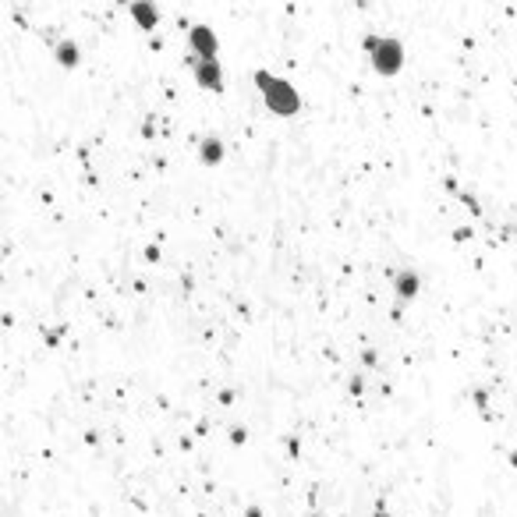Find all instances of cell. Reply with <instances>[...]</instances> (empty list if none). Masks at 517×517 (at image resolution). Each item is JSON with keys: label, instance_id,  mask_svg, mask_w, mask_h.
Wrapping results in <instances>:
<instances>
[{"label": "cell", "instance_id": "cell-5", "mask_svg": "<svg viewBox=\"0 0 517 517\" xmlns=\"http://www.w3.org/2000/svg\"><path fill=\"white\" fill-rule=\"evenodd\" d=\"M131 14H135V22L142 29H153L156 25V8H153V0H135L131 4Z\"/></svg>", "mask_w": 517, "mask_h": 517}, {"label": "cell", "instance_id": "cell-6", "mask_svg": "<svg viewBox=\"0 0 517 517\" xmlns=\"http://www.w3.org/2000/svg\"><path fill=\"white\" fill-rule=\"evenodd\" d=\"M57 60H60V64H75V60H78V50H75V43H60L57 47Z\"/></svg>", "mask_w": 517, "mask_h": 517}, {"label": "cell", "instance_id": "cell-2", "mask_svg": "<svg viewBox=\"0 0 517 517\" xmlns=\"http://www.w3.org/2000/svg\"><path fill=\"white\" fill-rule=\"evenodd\" d=\"M365 50H368V57H372V64H376L379 75H397L401 71L404 53H401L397 39H365Z\"/></svg>", "mask_w": 517, "mask_h": 517}, {"label": "cell", "instance_id": "cell-3", "mask_svg": "<svg viewBox=\"0 0 517 517\" xmlns=\"http://www.w3.org/2000/svg\"><path fill=\"white\" fill-rule=\"evenodd\" d=\"M192 50L199 53V60H216V36L205 25H195L192 29Z\"/></svg>", "mask_w": 517, "mask_h": 517}, {"label": "cell", "instance_id": "cell-7", "mask_svg": "<svg viewBox=\"0 0 517 517\" xmlns=\"http://www.w3.org/2000/svg\"><path fill=\"white\" fill-rule=\"evenodd\" d=\"M220 156V146H216V142H210V146H205V160H216Z\"/></svg>", "mask_w": 517, "mask_h": 517}, {"label": "cell", "instance_id": "cell-1", "mask_svg": "<svg viewBox=\"0 0 517 517\" xmlns=\"http://www.w3.org/2000/svg\"><path fill=\"white\" fill-rule=\"evenodd\" d=\"M255 81H259V89H262V96H266V103H270L273 114H294L298 110V92L287 86L283 78H273V75L259 71Z\"/></svg>", "mask_w": 517, "mask_h": 517}, {"label": "cell", "instance_id": "cell-4", "mask_svg": "<svg viewBox=\"0 0 517 517\" xmlns=\"http://www.w3.org/2000/svg\"><path fill=\"white\" fill-rule=\"evenodd\" d=\"M195 78L205 89H220V68L216 60H195Z\"/></svg>", "mask_w": 517, "mask_h": 517}]
</instances>
